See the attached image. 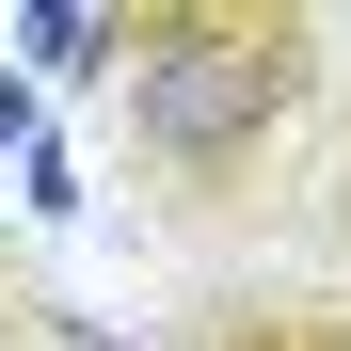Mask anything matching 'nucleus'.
<instances>
[{"instance_id": "nucleus-1", "label": "nucleus", "mask_w": 351, "mask_h": 351, "mask_svg": "<svg viewBox=\"0 0 351 351\" xmlns=\"http://www.w3.org/2000/svg\"><path fill=\"white\" fill-rule=\"evenodd\" d=\"M112 96H128V176L160 240H240L304 192V128L335 96V16L304 0H112Z\"/></svg>"}, {"instance_id": "nucleus-2", "label": "nucleus", "mask_w": 351, "mask_h": 351, "mask_svg": "<svg viewBox=\"0 0 351 351\" xmlns=\"http://www.w3.org/2000/svg\"><path fill=\"white\" fill-rule=\"evenodd\" d=\"M160 351H351V287L335 271H208L160 319Z\"/></svg>"}, {"instance_id": "nucleus-3", "label": "nucleus", "mask_w": 351, "mask_h": 351, "mask_svg": "<svg viewBox=\"0 0 351 351\" xmlns=\"http://www.w3.org/2000/svg\"><path fill=\"white\" fill-rule=\"evenodd\" d=\"M16 48H48V80H112V0H64V16H32Z\"/></svg>"}, {"instance_id": "nucleus-4", "label": "nucleus", "mask_w": 351, "mask_h": 351, "mask_svg": "<svg viewBox=\"0 0 351 351\" xmlns=\"http://www.w3.org/2000/svg\"><path fill=\"white\" fill-rule=\"evenodd\" d=\"M304 223H319V256H335V287H351V128H335V160L304 176Z\"/></svg>"}, {"instance_id": "nucleus-5", "label": "nucleus", "mask_w": 351, "mask_h": 351, "mask_svg": "<svg viewBox=\"0 0 351 351\" xmlns=\"http://www.w3.org/2000/svg\"><path fill=\"white\" fill-rule=\"evenodd\" d=\"M0 144H32V80H0Z\"/></svg>"}]
</instances>
